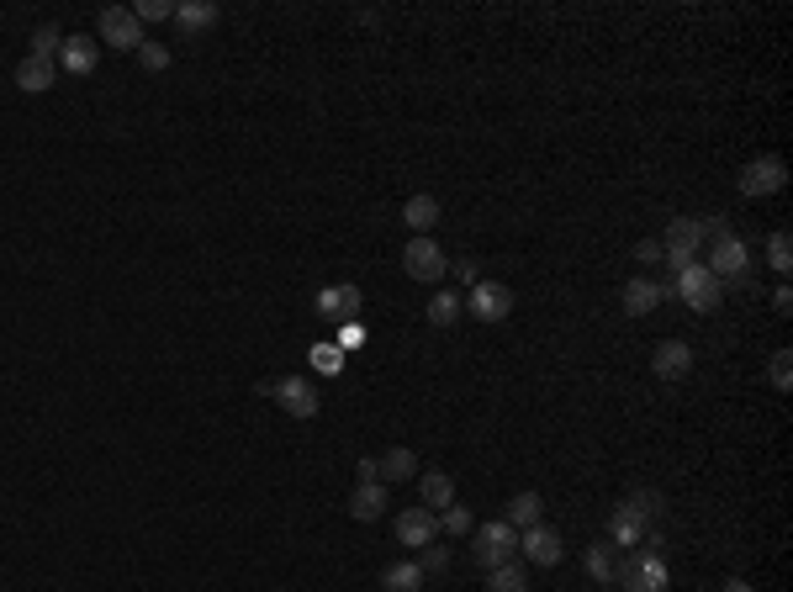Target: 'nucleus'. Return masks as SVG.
Masks as SVG:
<instances>
[{
	"label": "nucleus",
	"instance_id": "nucleus-1",
	"mask_svg": "<svg viewBox=\"0 0 793 592\" xmlns=\"http://www.w3.org/2000/svg\"><path fill=\"white\" fill-rule=\"evenodd\" d=\"M704 265L714 270V281L725 286V291H746V286L756 281V270H751V249H746V238H735V233L714 238V249H709Z\"/></svg>",
	"mask_w": 793,
	"mask_h": 592
},
{
	"label": "nucleus",
	"instance_id": "nucleus-2",
	"mask_svg": "<svg viewBox=\"0 0 793 592\" xmlns=\"http://www.w3.org/2000/svg\"><path fill=\"white\" fill-rule=\"evenodd\" d=\"M672 296H682L693 312H719V302H725V286L714 281V270L704 265V259H693L682 275H672Z\"/></svg>",
	"mask_w": 793,
	"mask_h": 592
},
{
	"label": "nucleus",
	"instance_id": "nucleus-3",
	"mask_svg": "<svg viewBox=\"0 0 793 592\" xmlns=\"http://www.w3.org/2000/svg\"><path fill=\"white\" fill-rule=\"evenodd\" d=\"M513 550H519V529H513V524H503V518H492V524H482V529H476L471 561L482 566V571H492V566L513 561Z\"/></svg>",
	"mask_w": 793,
	"mask_h": 592
},
{
	"label": "nucleus",
	"instance_id": "nucleus-4",
	"mask_svg": "<svg viewBox=\"0 0 793 592\" xmlns=\"http://www.w3.org/2000/svg\"><path fill=\"white\" fill-rule=\"evenodd\" d=\"M402 270H408L418 286H434L439 275L450 270V259H445V249H439L429 233H413V238H408V249H402Z\"/></svg>",
	"mask_w": 793,
	"mask_h": 592
},
{
	"label": "nucleus",
	"instance_id": "nucleus-5",
	"mask_svg": "<svg viewBox=\"0 0 793 592\" xmlns=\"http://www.w3.org/2000/svg\"><path fill=\"white\" fill-rule=\"evenodd\" d=\"M265 397H275L286 407L291 418H318V407H323V397H318V386L312 381H297V376H281V381H265L260 386Z\"/></svg>",
	"mask_w": 793,
	"mask_h": 592
},
{
	"label": "nucleus",
	"instance_id": "nucleus-6",
	"mask_svg": "<svg viewBox=\"0 0 793 592\" xmlns=\"http://www.w3.org/2000/svg\"><path fill=\"white\" fill-rule=\"evenodd\" d=\"M783 185H788V164L778 154H762V159H751L746 170H741V196H751V201L778 196Z\"/></svg>",
	"mask_w": 793,
	"mask_h": 592
},
{
	"label": "nucleus",
	"instance_id": "nucleus-7",
	"mask_svg": "<svg viewBox=\"0 0 793 592\" xmlns=\"http://www.w3.org/2000/svg\"><path fill=\"white\" fill-rule=\"evenodd\" d=\"M466 312H471V318H482V323H503L508 312H513V291L482 275V281L466 291Z\"/></svg>",
	"mask_w": 793,
	"mask_h": 592
},
{
	"label": "nucleus",
	"instance_id": "nucleus-8",
	"mask_svg": "<svg viewBox=\"0 0 793 592\" xmlns=\"http://www.w3.org/2000/svg\"><path fill=\"white\" fill-rule=\"evenodd\" d=\"M312 307H318V318H328V323H355V312L365 307V291L355 281H339V286H323Z\"/></svg>",
	"mask_w": 793,
	"mask_h": 592
},
{
	"label": "nucleus",
	"instance_id": "nucleus-9",
	"mask_svg": "<svg viewBox=\"0 0 793 592\" xmlns=\"http://www.w3.org/2000/svg\"><path fill=\"white\" fill-rule=\"evenodd\" d=\"M101 43H112V48H143V22L133 16V6H106L101 11Z\"/></svg>",
	"mask_w": 793,
	"mask_h": 592
},
{
	"label": "nucleus",
	"instance_id": "nucleus-10",
	"mask_svg": "<svg viewBox=\"0 0 793 592\" xmlns=\"http://www.w3.org/2000/svg\"><path fill=\"white\" fill-rule=\"evenodd\" d=\"M651 370H656V381H688V370H693V344L688 339H661L656 344V355H651Z\"/></svg>",
	"mask_w": 793,
	"mask_h": 592
},
{
	"label": "nucleus",
	"instance_id": "nucleus-11",
	"mask_svg": "<svg viewBox=\"0 0 793 592\" xmlns=\"http://www.w3.org/2000/svg\"><path fill=\"white\" fill-rule=\"evenodd\" d=\"M397 540L408 545V550H423V545H434L439 540V513H429V508H408V513H397Z\"/></svg>",
	"mask_w": 793,
	"mask_h": 592
},
{
	"label": "nucleus",
	"instance_id": "nucleus-12",
	"mask_svg": "<svg viewBox=\"0 0 793 592\" xmlns=\"http://www.w3.org/2000/svg\"><path fill=\"white\" fill-rule=\"evenodd\" d=\"M661 249H667L672 259H698V249H704V222H698V217H672Z\"/></svg>",
	"mask_w": 793,
	"mask_h": 592
},
{
	"label": "nucleus",
	"instance_id": "nucleus-13",
	"mask_svg": "<svg viewBox=\"0 0 793 592\" xmlns=\"http://www.w3.org/2000/svg\"><path fill=\"white\" fill-rule=\"evenodd\" d=\"M667 296H672V275L667 281H630L624 286V312H630V318H651Z\"/></svg>",
	"mask_w": 793,
	"mask_h": 592
},
{
	"label": "nucleus",
	"instance_id": "nucleus-14",
	"mask_svg": "<svg viewBox=\"0 0 793 592\" xmlns=\"http://www.w3.org/2000/svg\"><path fill=\"white\" fill-rule=\"evenodd\" d=\"M519 550L529 555L534 566H556L561 555H566V545H561V534L550 529V524H534V529H524V534H519Z\"/></svg>",
	"mask_w": 793,
	"mask_h": 592
},
{
	"label": "nucleus",
	"instance_id": "nucleus-15",
	"mask_svg": "<svg viewBox=\"0 0 793 592\" xmlns=\"http://www.w3.org/2000/svg\"><path fill=\"white\" fill-rule=\"evenodd\" d=\"M640 540H645V518L630 503H619L614 518H608V545L614 550H640Z\"/></svg>",
	"mask_w": 793,
	"mask_h": 592
},
{
	"label": "nucleus",
	"instance_id": "nucleus-16",
	"mask_svg": "<svg viewBox=\"0 0 793 592\" xmlns=\"http://www.w3.org/2000/svg\"><path fill=\"white\" fill-rule=\"evenodd\" d=\"M59 64H64L69 74H96V64H101V43H90V37H64Z\"/></svg>",
	"mask_w": 793,
	"mask_h": 592
},
{
	"label": "nucleus",
	"instance_id": "nucleus-17",
	"mask_svg": "<svg viewBox=\"0 0 793 592\" xmlns=\"http://www.w3.org/2000/svg\"><path fill=\"white\" fill-rule=\"evenodd\" d=\"M503 524H513V529H534V524H545V497L540 492H519V497H508V513H503Z\"/></svg>",
	"mask_w": 793,
	"mask_h": 592
},
{
	"label": "nucleus",
	"instance_id": "nucleus-18",
	"mask_svg": "<svg viewBox=\"0 0 793 592\" xmlns=\"http://www.w3.org/2000/svg\"><path fill=\"white\" fill-rule=\"evenodd\" d=\"M376 476H381V487H392V481H413L418 476V455L408 450V444H397V450H386L376 460Z\"/></svg>",
	"mask_w": 793,
	"mask_h": 592
},
{
	"label": "nucleus",
	"instance_id": "nucleus-19",
	"mask_svg": "<svg viewBox=\"0 0 793 592\" xmlns=\"http://www.w3.org/2000/svg\"><path fill=\"white\" fill-rule=\"evenodd\" d=\"M349 513H355L360 524H376V518L386 513V487L381 481H360V487L349 492Z\"/></svg>",
	"mask_w": 793,
	"mask_h": 592
},
{
	"label": "nucleus",
	"instance_id": "nucleus-20",
	"mask_svg": "<svg viewBox=\"0 0 793 592\" xmlns=\"http://www.w3.org/2000/svg\"><path fill=\"white\" fill-rule=\"evenodd\" d=\"M418 503L429 508V513L450 508V503H455V481H450L445 471H423V476H418Z\"/></svg>",
	"mask_w": 793,
	"mask_h": 592
},
{
	"label": "nucleus",
	"instance_id": "nucleus-21",
	"mask_svg": "<svg viewBox=\"0 0 793 592\" xmlns=\"http://www.w3.org/2000/svg\"><path fill=\"white\" fill-rule=\"evenodd\" d=\"M460 312H466V291H434L429 307H423V318H429L434 328H455Z\"/></svg>",
	"mask_w": 793,
	"mask_h": 592
},
{
	"label": "nucleus",
	"instance_id": "nucleus-22",
	"mask_svg": "<svg viewBox=\"0 0 793 592\" xmlns=\"http://www.w3.org/2000/svg\"><path fill=\"white\" fill-rule=\"evenodd\" d=\"M53 74H59V69H53V59H38V53H27V59L16 64V85H22L27 96H43V90L53 85Z\"/></svg>",
	"mask_w": 793,
	"mask_h": 592
},
{
	"label": "nucleus",
	"instance_id": "nucleus-23",
	"mask_svg": "<svg viewBox=\"0 0 793 592\" xmlns=\"http://www.w3.org/2000/svg\"><path fill=\"white\" fill-rule=\"evenodd\" d=\"M217 11L212 0H186V6H175V27L186 32V37H196V32H207V27H217Z\"/></svg>",
	"mask_w": 793,
	"mask_h": 592
},
{
	"label": "nucleus",
	"instance_id": "nucleus-24",
	"mask_svg": "<svg viewBox=\"0 0 793 592\" xmlns=\"http://www.w3.org/2000/svg\"><path fill=\"white\" fill-rule=\"evenodd\" d=\"M381 592H423V571L418 561H392L381 571Z\"/></svg>",
	"mask_w": 793,
	"mask_h": 592
},
{
	"label": "nucleus",
	"instance_id": "nucleus-25",
	"mask_svg": "<svg viewBox=\"0 0 793 592\" xmlns=\"http://www.w3.org/2000/svg\"><path fill=\"white\" fill-rule=\"evenodd\" d=\"M487 592H529V571L519 561H503L487 571Z\"/></svg>",
	"mask_w": 793,
	"mask_h": 592
},
{
	"label": "nucleus",
	"instance_id": "nucleus-26",
	"mask_svg": "<svg viewBox=\"0 0 793 592\" xmlns=\"http://www.w3.org/2000/svg\"><path fill=\"white\" fill-rule=\"evenodd\" d=\"M614 566H619V561H614V545H608V540L582 555V571H587L593 582H614Z\"/></svg>",
	"mask_w": 793,
	"mask_h": 592
},
{
	"label": "nucleus",
	"instance_id": "nucleus-27",
	"mask_svg": "<svg viewBox=\"0 0 793 592\" xmlns=\"http://www.w3.org/2000/svg\"><path fill=\"white\" fill-rule=\"evenodd\" d=\"M402 217H408L413 233H429L434 222H439V201H434V196H413L408 207H402Z\"/></svg>",
	"mask_w": 793,
	"mask_h": 592
},
{
	"label": "nucleus",
	"instance_id": "nucleus-28",
	"mask_svg": "<svg viewBox=\"0 0 793 592\" xmlns=\"http://www.w3.org/2000/svg\"><path fill=\"white\" fill-rule=\"evenodd\" d=\"M767 265L778 270V275L793 270V238H788V228H778V233L767 238Z\"/></svg>",
	"mask_w": 793,
	"mask_h": 592
},
{
	"label": "nucleus",
	"instance_id": "nucleus-29",
	"mask_svg": "<svg viewBox=\"0 0 793 592\" xmlns=\"http://www.w3.org/2000/svg\"><path fill=\"white\" fill-rule=\"evenodd\" d=\"M624 503H630V508L645 518V524H656V518L667 513V503H661V492H651V487H635L630 497H624Z\"/></svg>",
	"mask_w": 793,
	"mask_h": 592
},
{
	"label": "nucleus",
	"instance_id": "nucleus-30",
	"mask_svg": "<svg viewBox=\"0 0 793 592\" xmlns=\"http://www.w3.org/2000/svg\"><path fill=\"white\" fill-rule=\"evenodd\" d=\"M307 360H312V370H318V376H339V370H344V349H339V344H312Z\"/></svg>",
	"mask_w": 793,
	"mask_h": 592
},
{
	"label": "nucleus",
	"instance_id": "nucleus-31",
	"mask_svg": "<svg viewBox=\"0 0 793 592\" xmlns=\"http://www.w3.org/2000/svg\"><path fill=\"white\" fill-rule=\"evenodd\" d=\"M138 64L149 69V74H164V69H170V48H164V43H154V37H143V48H138Z\"/></svg>",
	"mask_w": 793,
	"mask_h": 592
},
{
	"label": "nucleus",
	"instance_id": "nucleus-32",
	"mask_svg": "<svg viewBox=\"0 0 793 592\" xmlns=\"http://www.w3.org/2000/svg\"><path fill=\"white\" fill-rule=\"evenodd\" d=\"M59 48H64V32L53 27V22H43L38 32H32V53H38V59H53Z\"/></svg>",
	"mask_w": 793,
	"mask_h": 592
},
{
	"label": "nucleus",
	"instance_id": "nucleus-33",
	"mask_svg": "<svg viewBox=\"0 0 793 592\" xmlns=\"http://www.w3.org/2000/svg\"><path fill=\"white\" fill-rule=\"evenodd\" d=\"M466 529H471V508L466 503L439 508V534H466Z\"/></svg>",
	"mask_w": 793,
	"mask_h": 592
},
{
	"label": "nucleus",
	"instance_id": "nucleus-34",
	"mask_svg": "<svg viewBox=\"0 0 793 592\" xmlns=\"http://www.w3.org/2000/svg\"><path fill=\"white\" fill-rule=\"evenodd\" d=\"M767 376H772V386H778V392H788V386H793V355H788V349H778V355H772Z\"/></svg>",
	"mask_w": 793,
	"mask_h": 592
},
{
	"label": "nucleus",
	"instance_id": "nucleus-35",
	"mask_svg": "<svg viewBox=\"0 0 793 592\" xmlns=\"http://www.w3.org/2000/svg\"><path fill=\"white\" fill-rule=\"evenodd\" d=\"M418 571H423V577H439V571H450V550H439V545H423V555H418Z\"/></svg>",
	"mask_w": 793,
	"mask_h": 592
},
{
	"label": "nucleus",
	"instance_id": "nucleus-36",
	"mask_svg": "<svg viewBox=\"0 0 793 592\" xmlns=\"http://www.w3.org/2000/svg\"><path fill=\"white\" fill-rule=\"evenodd\" d=\"M133 16H138V22H170L175 6H170V0H138Z\"/></svg>",
	"mask_w": 793,
	"mask_h": 592
},
{
	"label": "nucleus",
	"instance_id": "nucleus-37",
	"mask_svg": "<svg viewBox=\"0 0 793 592\" xmlns=\"http://www.w3.org/2000/svg\"><path fill=\"white\" fill-rule=\"evenodd\" d=\"M635 259H640V265H656V259H667V249H661V238H640Z\"/></svg>",
	"mask_w": 793,
	"mask_h": 592
},
{
	"label": "nucleus",
	"instance_id": "nucleus-38",
	"mask_svg": "<svg viewBox=\"0 0 793 592\" xmlns=\"http://www.w3.org/2000/svg\"><path fill=\"white\" fill-rule=\"evenodd\" d=\"M455 281H460V286L471 291L476 281H482V265H476V259H460V265H455Z\"/></svg>",
	"mask_w": 793,
	"mask_h": 592
},
{
	"label": "nucleus",
	"instance_id": "nucleus-39",
	"mask_svg": "<svg viewBox=\"0 0 793 592\" xmlns=\"http://www.w3.org/2000/svg\"><path fill=\"white\" fill-rule=\"evenodd\" d=\"M360 344H365V328H360V323H344V328H339V349L349 355V349H360Z\"/></svg>",
	"mask_w": 793,
	"mask_h": 592
},
{
	"label": "nucleus",
	"instance_id": "nucleus-40",
	"mask_svg": "<svg viewBox=\"0 0 793 592\" xmlns=\"http://www.w3.org/2000/svg\"><path fill=\"white\" fill-rule=\"evenodd\" d=\"M772 307H778V318H788V312H793V291L778 286V291H772Z\"/></svg>",
	"mask_w": 793,
	"mask_h": 592
},
{
	"label": "nucleus",
	"instance_id": "nucleus-41",
	"mask_svg": "<svg viewBox=\"0 0 793 592\" xmlns=\"http://www.w3.org/2000/svg\"><path fill=\"white\" fill-rule=\"evenodd\" d=\"M360 481H381V476H376V455H365V460H360Z\"/></svg>",
	"mask_w": 793,
	"mask_h": 592
},
{
	"label": "nucleus",
	"instance_id": "nucleus-42",
	"mask_svg": "<svg viewBox=\"0 0 793 592\" xmlns=\"http://www.w3.org/2000/svg\"><path fill=\"white\" fill-rule=\"evenodd\" d=\"M725 592H751V582H746V577H730V582H725Z\"/></svg>",
	"mask_w": 793,
	"mask_h": 592
}]
</instances>
